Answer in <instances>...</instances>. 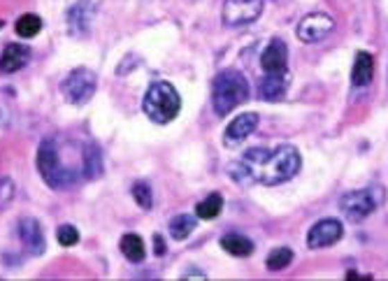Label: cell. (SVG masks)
<instances>
[{
  "mask_svg": "<svg viewBox=\"0 0 388 281\" xmlns=\"http://www.w3.org/2000/svg\"><path fill=\"white\" fill-rule=\"evenodd\" d=\"M300 165H303V160H300V153L293 144H279L274 149L256 146V149L246 151L237 165L230 167V177L244 184L258 182L265 186H277L296 177Z\"/></svg>",
  "mask_w": 388,
  "mask_h": 281,
  "instance_id": "cell-1",
  "label": "cell"
},
{
  "mask_svg": "<svg viewBox=\"0 0 388 281\" xmlns=\"http://www.w3.org/2000/svg\"><path fill=\"white\" fill-rule=\"evenodd\" d=\"M249 98V84H246L244 75L239 70H221L214 77V91H212V103L219 117L230 114L235 107H239L244 100Z\"/></svg>",
  "mask_w": 388,
  "mask_h": 281,
  "instance_id": "cell-2",
  "label": "cell"
},
{
  "mask_svg": "<svg viewBox=\"0 0 388 281\" xmlns=\"http://www.w3.org/2000/svg\"><path fill=\"white\" fill-rule=\"evenodd\" d=\"M142 110L153 124H170L182 110V100L170 82H153L144 96Z\"/></svg>",
  "mask_w": 388,
  "mask_h": 281,
  "instance_id": "cell-3",
  "label": "cell"
},
{
  "mask_svg": "<svg viewBox=\"0 0 388 281\" xmlns=\"http://www.w3.org/2000/svg\"><path fill=\"white\" fill-rule=\"evenodd\" d=\"M37 167L42 172L44 182L51 186V189H70V186L77 184L82 170H75V167H65L61 163V156H58V146L53 139H44L40 144L37 151Z\"/></svg>",
  "mask_w": 388,
  "mask_h": 281,
  "instance_id": "cell-4",
  "label": "cell"
},
{
  "mask_svg": "<svg viewBox=\"0 0 388 281\" xmlns=\"http://www.w3.org/2000/svg\"><path fill=\"white\" fill-rule=\"evenodd\" d=\"M386 193L381 186H367L363 191H349L339 198V210L344 212V216L358 223V221L367 219L377 207L384 205Z\"/></svg>",
  "mask_w": 388,
  "mask_h": 281,
  "instance_id": "cell-5",
  "label": "cell"
},
{
  "mask_svg": "<svg viewBox=\"0 0 388 281\" xmlns=\"http://www.w3.org/2000/svg\"><path fill=\"white\" fill-rule=\"evenodd\" d=\"M96 86H98V79L89 68H75L68 77H65V82L61 84V91L68 103L84 105L93 98Z\"/></svg>",
  "mask_w": 388,
  "mask_h": 281,
  "instance_id": "cell-6",
  "label": "cell"
},
{
  "mask_svg": "<svg viewBox=\"0 0 388 281\" xmlns=\"http://www.w3.org/2000/svg\"><path fill=\"white\" fill-rule=\"evenodd\" d=\"M260 12H263V0H226L221 17L226 26H244L256 22Z\"/></svg>",
  "mask_w": 388,
  "mask_h": 281,
  "instance_id": "cell-7",
  "label": "cell"
},
{
  "mask_svg": "<svg viewBox=\"0 0 388 281\" xmlns=\"http://www.w3.org/2000/svg\"><path fill=\"white\" fill-rule=\"evenodd\" d=\"M332 28H335L332 17L323 15V12H312V15H307V17L300 19L296 33H298V40L312 44V42H321L326 35H330Z\"/></svg>",
  "mask_w": 388,
  "mask_h": 281,
  "instance_id": "cell-8",
  "label": "cell"
},
{
  "mask_svg": "<svg viewBox=\"0 0 388 281\" xmlns=\"http://www.w3.org/2000/svg\"><path fill=\"white\" fill-rule=\"evenodd\" d=\"M344 235V228L337 219H321L307 232V246L310 249H326V246L337 244Z\"/></svg>",
  "mask_w": 388,
  "mask_h": 281,
  "instance_id": "cell-9",
  "label": "cell"
},
{
  "mask_svg": "<svg viewBox=\"0 0 388 281\" xmlns=\"http://www.w3.org/2000/svg\"><path fill=\"white\" fill-rule=\"evenodd\" d=\"M17 230H19V239H22V244L26 246V251L33 253V256H42L47 244H44L42 225L37 223V219L24 216L17 223Z\"/></svg>",
  "mask_w": 388,
  "mask_h": 281,
  "instance_id": "cell-10",
  "label": "cell"
},
{
  "mask_svg": "<svg viewBox=\"0 0 388 281\" xmlns=\"http://www.w3.org/2000/svg\"><path fill=\"white\" fill-rule=\"evenodd\" d=\"M260 65H263V70L270 72V75L286 72V65H289V49H286V44L282 40H272V42L265 46L263 56H260Z\"/></svg>",
  "mask_w": 388,
  "mask_h": 281,
  "instance_id": "cell-11",
  "label": "cell"
},
{
  "mask_svg": "<svg viewBox=\"0 0 388 281\" xmlns=\"http://www.w3.org/2000/svg\"><path fill=\"white\" fill-rule=\"evenodd\" d=\"M31 58V49L28 44H19V42H10L0 53V72L3 75H12V72H19L28 63Z\"/></svg>",
  "mask_w": 388,
  "mask_h": 281,
  "instance_id": "cell-12",
  "label": "cell"
},
{
  "mask_svg": "<svg viewBox=\"0 0 388 281\" xmlns=\"http://www.w3.org/2000/svg\"><path fill=\"white\" fill-rule=\"evenodd\" d=\"M258 126V114H239L237 119H233V124L226 128V146H237L242 144L246 137L251 135L253 130H256Z\"/></svg>",
  "mask_w": 388,
  "mask_h": 281,
  "instance_id": "cell-13",
  "label": "cell"
},
{
  "mask_svg": "<svg viewBox=\"0 0 388 281\" xmlns=\"http://www.w3.org/2000/svg\"><path fill=\"white\" fill-rule=\"evenodd\" d=\"M91 3L89 0H79L72 8L68 10V26H70V33L72 35H84L86 31H89V24H91Z\"/></svg>",
  "mask_w": 388,
  "mask_h": 281,
  "instance_id": "cell-14",
  "label": "cell"
},
{
  "mask_svg": "<svg viewBox=\"0 0 388 281\" xmlns=\"http://www.w3.org/2000/svg\"><path fill=\"white\" fill-rule=\"evenodd\" d=\"M286 89H289V77L286 72H279V75H270L260 82V98L267 100V103H279L286 96Z\"/></svg>",
  "mask_w": 388,
  "mask_h": 281,
  "instance_id": "cell-15",
  "label": "cell"
},
{
  "mask_svg": "<svg viewBox=\"0 0 388 281\" xmlns=\"http://www.w3.org/2000/svg\"><path fill=\"white\" fill-rule=\"evenodd\" d=\"M374 77V58L372 53L367 51H358L356 61H353V70H351V82L353 86H367Z\"/></svg>",
  "mask_w": 388,
  "mask_h": 281,
  "instance_id": "cell-16",
  "label": "cell"
},
{
  "mask_svg": "<svg viewBox=\"0 0 388 281\" xmlns=\"http://www.w3.org/2000/svg\"><path fill=\"white\" fill-rule=\"evenodd\" d=\"M82 175L86 179H98L103 175V156L96 144H86L82 149Z\"/></svg>",
  "mask_w": 388,
  "mask_h": 281,
  "instance_id": "cell-17",
  "label": "cell"
},
{
  "mask_svg": "<svg viewBox=\"0 0 388 281\" xmlns=\"http://www.w3.org/2000/svg\"><path fill=\"white\" fill-rule=\"evenodd\" d=\"M221 246H223L226 251L233 253V256L237 258H246L253 253V242L249 237L244 235H237V232H228V235L221 237Z\"/></svg>",
  "mask_w": 388,
  "mask_h": 281,
  "instance_id": "cell-18",
  "label": "cell"
},
{
  "mask_svg": "<svg viewBox=\"0 0 388 281\" xmlns=\"http://www.w3.org/2000/svg\"><path fill=\"white\" fill-rule=\"evenodd\" d=\"M221 210H223V198H221V193H210V196H207L203 203H198L196 216L210 221V219H217L221 214Z\"/></svg>",
  "mask_w": 388,
  "mask_h": 281,
  "instance_id": "cell-19",
  "label": "cell"
},
{
  "mask_svg": "<svg viewBox=\"0 0 388 281\" xmlns=\"http://www.w3.org/2000/svg\"><path fill=\"white\" fill-rule=\"evenodd\" d=\"M121 251L130 263H142L144 260V242L140 235H124L121 237Z\"/></svg>",
  "mask_w": 388,
  "mask_h": 281,
  "instance_id": "cell-20",
  "label": "cell"
},
{
  "mask_svg": "<svg viewBox=\"0 0 388 281\" xmlns=\"http://www.w3.org/2000/svg\"><path fill=\"white\" fill-rule=\"evenodd\" d=\"M196 230V216L193 214H179L170 221V235L175 239H186Z\"/></svg>",
  "mask_w": 388,
  "mask_h": 281,
  "instance_id": "cell-21",
  "label": "cell"
},
{
  "mask_svg": "<svg viewBox=\"0 0 388 281\" xmlns=\"http://www.w3.org/2000/svg\"><path fill=\"white\" fill-rule=\"evenodd\" d=\"M15 31L19 37H35L40 31H42V19L37 15H24L17 19Z\"/></svg>",
  "mask_w": 388,
  "mask_h": 281,
  "instance_id": "cell-22",
  "label": "cell"
},
{
  "mask_svg": "<svg viewBox=\"0 0 388 281\" xmlns=\"http://www.w3.org/2000/svg\"><path fill=\"white\" fill-rule=\"evenodd\" d=\"M291 260H293V251L289 246H277V249H272L270 256L265 258V265H267V270L279 272V270H284V267H289Z\"/></svg>",
  "mask_w": 388,
  "mask_h": 281,
  "instance_id": "cell-23",
  "label": "cell"
},
{
  "mask_svg": "<svg viewBox=\"0 0 388 281\" xmlns=\"http://www.w3.org/2000/svg\"><path fill=\"white\" fill-rule=\"evenodd\" d=\"M133 198H135V203L142 207V210H151L153 196H151V189L144 182H140V184L133 186Z\"/></svg>",
  "mask_w": 388,
  "mask_h": 281,
  "instance_id": "cell-24",
  "label": "cell"
},
{
  "mask_svg": "<svg viewBox=\"0 0 388 281\" xmlns=\"http://www.w3.org/2000/svg\"><path fill=\"white\" fill-rule=\"evenodd\" d=\"M56 239L61 246H75L79 242V232L75 225H61V228L56 230Z\"/></svg>",
  "mask_w": 388,
  "mask_h": 281,
  "instance_id": "cell-25",
  "label": "cell"
},
{
  "mask_svg": "<svg viewBox=\"0 0 388 281\" xmlns=\"http://www.w3.org/2000/svg\"><path fill=\"white\" fill-rule=\"evenodd\" d=\"M12 198H15V182L10 177H3L0 179V210H5Z\"/></svg>",
  "mask_w": 388,
  "mask_h": 281,
  "instance_id": "cell-26",
  "label": "cell"
},
{
  "mask_svg": "<svg viewBox=\"0 0 388 281\" xmlns=\"http://www.w3.org/2000/svg\"><path fill=\"white\" fill-rule=\"evenodd\" d=\"M153 253H156V256H163L165 253V239L160 235H153Z\"/></svg>",
  "mask_w": 388,
  "mask_h": 281,
  "instance_id": "cell-27",
  "label": "cell"
},
{
  "mask_svg": "<svg viewBox=\"0 0 388 281\" xmlns=\"http://www.w3.org/2000/svg\"><path fill=\"white\" fill-rule=\"evenodd\" d=\"M0 28H3V22H0Z\"/></svg>",
  "mask_w": 388,
  "mask_h": 281,
  "instance_id": "cell-28",
  "label": "cell"
}]
</instances>
